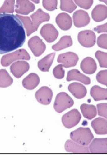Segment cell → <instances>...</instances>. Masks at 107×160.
Masks as SVG:
<instances>
[{"instance_id": "d6986e66", "label": "cell", "mask_w": 107, "mask_h": 160, "mask_svg": "<svg viewBox=\"0 0 107 160\" xmlns=\"http://www.w3.org/2000/svg\"><path fill=\"white\" fill-rule=\"evenodd\" d=\"M91 95L95 101L107 100V89L99 86H94L91 90Z\"/></svg>"}, {"instance_id": "603a6c76", "label": "cell", "mask_w": 107, "mask_h": 160, "mask_svg": "<svg viewBox=\"0 0 107 160\" xmlns=\"http://www.w3.org/2000/svg\"><path fill=\"white\" fill-rule=\"evenodd\" d=\"M24 86L26 88V89H34L40 82V78L35 74H31L26 77V78L24 81Z\"/></svg>"}, {"instance_id": "30bf717a", "label": "cell", "mask_w": 107, "mask_h": 160, "mask_svg": "<svg viewBox=\"0 0 107 160\" xmlns=\"http://www.w3.org/2000/svg\"><path fill=\"white\" fill-rule=\"evenodd\" d=\"M36 99L42 104L48 105L51 102L53 92L49 87L44 86L41 88L36 92Z\"/></svg>"}, {"instance_id": "d4e9b609", "label": "cell", "mask_w": 107, "mask_h": 160, "mask_svg": "<svg viewBox=\"0 0 107 160\" xmlns=\"http://www.w3.org/2000/svg\"><path fill=\"white\" fill-rule=\"evenodd\" d=\"M95 56L97 60L99 61L101 68H107V52L101 51H97Z\"/></svg>"}, {"instance_id": "7a4b0ae2", "label": "cell", "mask_w": 107, "mask_h": 160, "mask_svg": "<svg viewBox=\"0 0 107 160\" xmlns=\"http://www.w3.org/2000/svg\"><path fill=\"white\" fill-rule=\"evenodd\" d=\"M70 138L79 145L87 146L94 139V135L89 128L80 127L70 133Z\"/></svg>"}, {"instance_id": "9a60e30c", "label": "cell", "mask_w": 107, "mask_h": 160, "mask_svg": "<svg viewBox=\"0 0 107 160\" xmlns=\"http://www.w3.org/2000/svg\"><path fill=\"white\" fill-rule=\"evenodd\" d=\"M92 19L96 22H100L107 18V7L104 5H96L92 11Z\"/></svg>"}, {"instance_id": "83f0119b", "label": "cell", "mask_w": 107, "mask_h": 160, "mask_svg": "<svg viewBox=\"0 0 107 160\" xmlns=\"http://www.w3.org/2000/svg\"><path fill=\"white\" fill-rule=\"evenodd\" d=\"M63 65L59 64L56 66L53 69V75L55 78L58 79H62L65 76V70L63 68Z\"/></svg>"}, {"instance_id": "52a82bcc", "label": "cell", "mask_w": 107, "mask_h": 160, "mask_svg": "<svg viewBox=\"0 0 107 160\" xmlns=\"http://www.w3.org/2000/svg\"><path fill=\"white\" fill-rule=\"evenodd\" d=\"M88 148L91 154H107V138H95Z\"/></svg>"}, {"instance_id": "ba28073f", "label": "cell", "mask_w": 107, "mask_h": 160, "mask_svg": "<svg viewBox=\"0 0 107 160\" xmlns=\"http://www.w3.org/2000/svg\"><path fill=\"white\" fill-rule=\"evenodd\" d=\"M41 34L48 43L54 42L58 37L59 32L52 24L44 25L41 29Z\"/></svg>"}, {"instance_id": "8fae6325", "label": "cell", "mask_w": 107, "mask_h": 160, "mask_svg": "<svg viewBox=\"0 0 107 160\" xmlns=\"http://www.w3.org/2000/svg\"><path fill=\"white\" fill-rule=\"evenodd\" d=\"M65 150L68 152L74 154H90L89 148L81 145H79L74 141L67 140L65 143Z\"/></svg>"}, {"instance_id": "5b68a950", "label": "cell", "mask_w": 107, "mask_h": 160, "mask_svg": "<svg viewBox=\"0 0 107 160\" xmlns=\"http://www.w3.org/2000/svg\"><path fill=\"white\" fill-rule=\"evenodd\" d=\"M96 36L94 31L85 30L79 32L77 36L79 43L83 47L89 48L93 47L95 43Z\"/></svg>"}, {"instance_id": "1f68e13d", "label": "cell", "mask_w": 107, "mask_h": 160, "mask_svg": "<svg viewBox=\"0 0 107 160\" xmlns=\"http://www.w3.org/2000/svg\"><path fill=\"white\" fill-rule=\"evenodd\" d=\"M94 31H96L97 33H101V32H107V23L99 25L94 28Z\"/></svg>"}, {"instance_id": "3957f363", "label": "cell", "mask_w": 107, "mask_h": 160, "mask_svg": "<svg viewBox=\"0 0 107 160\" xmlns=\"http://www.w3.org/2000/svg\"><path fill=\"white\" fill-rule=\"evenodd\" d=\"M74 102L73 99L65 92H61L57 95L54 104V108L58 113L63 112L64 110L72 107Z\"/></svg>"}, {"instance_id": "d6a6232c", "label": "cell", "mask_w": 107, "mask_h": 160, "mask_svg": "<svg viewBox=\"0 0 107 160\" xmlns=\"http://www.w3.org/2000/svg\"><path fill=\"white\" fill-rule=\"evenodd\" d=\"M100 2H103L105 3L106 5H107V0H99Z\"/></svg>"}, {"instance_id": "277c9868", "label": "cell", "mask_w": 107, "mask_h": 160, "mask_svg": "<svg viewBox=\"0 0 107 160\" xmlns=\"http://www.w3.org/2000/svg\"><path fill=\"white\" fill-rule=\"evenodd\" d=\"M81 119V115L77 109L69 111L62 117V122L67 128H73L76 126Z\"/></svg>"}, {"instance_id": "6da1fadb", "label": "cell", "mask_w": 107, "mask_h": 160, "mask_svg": "<svg viewBox=\"0 0 107 160\" xmlns=\"http://www.w3.org/2000/svg\"><path fill=\"white\" fill-rule=\"evenodd\" d=\"M25 39L24 25L19 18L11 14L0 13V54L22 47Z\"/></svg>"}, {"instance_id": "ac0fdd59", "label": "cell", "mask_w": 107, "mask_h": 160, "mask_svg": "<svg viewBox=\"0 0 107 160\" xmlns=\"http://www.w3.org/2000/svg\"><path fill=\"white\" fill-rule=\"evenodd\" d=\"M80 67L85 73L88 75L94 73L97 70L96 62L92 57H86L84 58L81 62Z\"/></svg>"}, {"instance_id": "9c48e42d", "label": "cell", "mask_w": 107, "mask_h": 160, "mask_svg": "<svg viewBox=\"0 0 107 160\" xmlns=\"http://www.w3.org/2000/svg\"><path fill=\"white\" fill-rule=\"evenodd\" d=\"M74 25L77 28H81L90 23L91 19L87 12L83 10H78L73 14Z\"/></svg>"}, {"instance_id": "ffe728a7", "label": "cell", "mask_w": 107, "mask_h": 160, "mask_svg": "<svg viewBox=\"0 0 107 160\" xmlns=\"http://www.w3.org/2000/svg\"><path fill=\"white\" fill-rule=\"evenodd\" d=\"M56 52H52L44 57L38 62V67L42 72H49L54 60Z\"/></svg>"}, {"instance_id": "7402d4cb", "label": "cell", "mask_w": 107, "mask_h": 160, "mask_svg": "<svg viewBox=\"0 0 107 160\" xmlns=\"http://www.w3.org/2000/svg\"><path fill=\"white\" fill-rule=\"evenodd\" d=\"M72 46V40L70 36L62 37L59 41L52 47V49L56 51L63 50Z\"/></svg>"}, {"instance_id": "836d02e7", "label": "cell", "mask_w": 107, "mask_h": 160, "mask_svg": "<svg viewBox=\"0 0 107 160\" xmlns=\"http://www.w3.org/2000/svg\"><path fill=\"white\" fill-rule=\"evenodd\" d=\"M32 1H34L35 3H40V0H32Z\"/></svg>"}, {"instance_id": "5bb4252c", "label": "cell", "mask_w": 107, "mask_h": 160, "mask_svg": "<svg viewBox=\"0 0 107 160\" xmlns=\"http://www.w3.org/2000/svg\"><path fill=\"white\" fill-rule=\"evenodd\" d=\"M67 81H78L81 82L82 83L86 85H88L91 84L90 78L82 74L77 69H72V70L69 71L67 74Z\"/></svg>"}, {"instance_id": "7c38bea8", "label": "cell", "mask_w": 107, "mask_h": 160, "mask_svg": "<svg viewBox=\"0 0 107 160\" xmlns=\"http://www.w3.org/2000/svg\"><path fill=\"white\" fill-rule=\"evenodd\" d=\"M69 92L72 93L76 99H81L85 97L87 93L86 88L84 85L79 82L70 84L68 87Z\"/></svg>"}, {"instance_id": "4316f807", "label": "cell", "mask_w": 107, "mask_h": 160, "mask_svg": "<svg viewBox=\"0 0 107 160\" xmlns=\"http://www.w3.org/2000/svg\"><path fill=\"white\" fill-rule=\"evenodd\" d=\"M74 1L76 5L86 10L89 9L94 2V0H74Z\"/></svg>"}, {"instance_id": "44dd1931", "label": "cell", "mask_w": 107, "mask_h": 160, "mask_svg": "<svg viewBox=\"0 0 107 160\" xmlns=\"http://www.w3.org/2000/svg\"><path fill=\"white\" fill-rule=\"evenodd\" d=\"M83 115L84 118L87 119H92L94 118L97 115V109L95 106L92 104H83L81 107H80Z\"/></svg>"}, {"instance_id": "4fadbf2b", "label": "cell", "mask_w": 107, "mask_h": 160, "mask_svg": "<svg viewBox=\"0 0 107 160\" xmlns=\"http://www.w3.org/2000/svg\"><path fill=\"white\" fill-rule=\"evenodd\" d=\"M56 22L59 28L63 31L69 30L72 25V18L67 13H60L56 18Z\"/></svg>"}, {"instance_id": "484cf974", "label": "cell", "mask_w": 107, "mask_h": 160, "mask_svg": "<svg viewBox=\"0 0 107 160\" xmlns=\"http://www.w3.org/2000/svg\"><path fill=\"white\" fill-rule=\"evenodd\" d=\"M43 6L47 11H55L58 7V0H43Z\"/></svg>"}, {"instance_id": "8992f818", "label": "cell", "mask_w": 107, "mask_h": 160, "mask_svg": "<svg viewBox=\"0 0 107 160\" xmlns=\"http://www.w3.org/2000/svg\"><path fill=\"white\" fill-rule=\"evenodd\" d=\"M79 60L77 54L73 52H67L59 55L58 58V62L62 64L66 68L74 67L76 66Z\"/></svg>"}, {"instance_id": "2e32d148", "label": "cell", "mask_w": 107, "mask_h": 160, "mask_svg": "<svg viewBox=\"0 0 107 160\" xmlns=\"http://www.w3.org/2000/svg\"><path fill=\"white\" fill-rule=\"evenodd\" d=\"M29 46L34 55L37 57L43 54L46 49L45 44L38 37H35L29 41Z\"/></svg>"}, {"instance_id": "f1b7e54d", "label": "cell", "mask_w": 107, "mask_h": 160, "mask_svg": "<svg viewBox=\"0 0 107 160\" xmlns=\"http://www.w3.org/2000/svg\"><path fill=\"white\" fill-rule=\"evenodd\" d=\"M96 80L98 82L107 86V70H102L96 75Z\"/></svg>"}, {"instance_id": "f546056e", "label": "cell", "mask_w": 107, "mask_h": 160, "mask_svg": "<svg viewBox=\"0 0 107 160\" xmlns=\"http://www.w3.org/2000/svg\"><path fill=\"white\" fill-rule=\"evenodd\" d=\"M98 115L107 119V103L98 104L97 105Z\"/></svg>"}, {"instance_id": "e0dca14e", "label": "cell", "mask_w": 107, "mask_h": 160, "mask_svg": "<svg viewBox=\"0 0 107 160\" xmlns=\"http://www.w3.org/2000/svg\"><path fill=\"white\" fill-rule=\"evenodd\" d=\"M91 126L97 135L107 134V121L105 119L98 118L91 122Z\"/></svg>"}, {"instance_id": "cb8c5ba5", "label": "cell", "mask_w": 107, "mask_h": 160, "mask_svg": "<svg viewBox=\"0 0 107 160\" xmlns=\"http://www.w3.org/2000/svg\"><path fill=\"white\" fill-rule=\"evenodd\" d=\"M77 5L74 3V0H60V8L61 11L72 13L76 9Z\"/></svg>"}, {"instance_id": "4dcf8cb0", "label": "cell", "mask_w": 107, "mask_h": 160, "mask_svg": "<svg viewBox=\"0 0 107 160\" xmlns=\"http://www.w3.org/2000/svg\"><path fill=\"white\" fill-rule=\"evenodd\" d=\"M97 46L100 48L107 49V34H103L98 37L97 40Z\"/></svg>"}]
</instances>
